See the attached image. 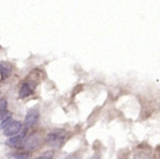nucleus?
Wrapping results in <instances>:
<instances>
[{
  "instance_id": "f257e3e1",
  "label": "nucleus",
  "mask_w": 160,
  "mask_h": 159,
  "mask_svg": "<svg viewBox=\"0 0 160 159\" xmlns=\"http://www.w3.org/2000/svg\"><path fill=\"white\" fill-rule=\"evenodd\" d=\"M21 130H22V124H21V122L12 121L7 127L3 128V134L8 137H11V136H14V135H18Z\"/></svg>"
},
{
  "instance_id": "4468645a",
  "label": "nucleus",
  "mask_w": 160,
  "mask_h": 159,
  "mask_svg": "<svg viewBox=\"0 0 160 159\" xmlns=\"http://www.w3.org/2000/svg\"><path fill=\"white\" fill-rule=\"evenodd\" d=\"M0 100H1V99H0Z\"/></svg>"
},
{
  "instance_id": "9b49d317",
  "label": "nucleus",
  "mask_w": 160,
  "mask_h": 159,
  "mask_svg": "<svg viewBox=\"0 0 160 159\" xmlns=\"http://www.w3.org/2000/svg\"><path fill=\"white\" fill-rule=\"evenodd\" d=\"M134 159H147L146 156H145L144 154H142V152H139V154H136L135 157H134Z\"/></svg>"
},
{
  "instance_id": "f8f14e48",
  "label": "nucleus",
  "mask_w": 160,
  "mask_h": 159,
  "mask_svg": "<svg viewBox=\"0 0 160 159\" xmlns=\"http://www.w3.org/2000/svg\"><path fill=\"white\" fill-rule=\"evenodd\" d=\"M65 159H80L79 157H77V156H68V157H66Z\"/></svg>"
},
{
  "instance_id": "423d86ee",
  "label": "nucleus",
  "mask_w": 160,
  "mask_h": 159,
  "mask_svg": "<svg viewBox=\"0 0 160 159\" xmlns=\"http://www.w3.org/2000/svg\"><path fill=\"white\" fill-rule=\"evenodd\" d=\"M12 67L9 63L7 62H0V75L2 79H6L7 77H9V75L11 74Z\"/></svg>"
},
{
  "instance_id": "6e6552de",
  "label": "nucleus",
  "mask_w": 160,
  "mask_h": 159,
  "mask_svg": "<svg viewBox=\"0 0 160 159\" xmlns=\"http://www.w3.org/2000/svg\"><path fill=\"white\" fill-rule=\"evenodd\" d=\"M0 122H1V123H0V127L2 128V130H3V128H6L12 122L11 114L7 112V113H5L3 115H1V116H0Z\"/></svg>"
},
{
  "instance_id": "ddd939ff",
  "label": "nucleus",
  "mask_w": 160,
  "mask_h": 159,
  "mask_svg": "<svg viewBox=\"0 0 160 159\" xmlns=\"http://www.w3.org/2000/svg\"><path fill=\"white\" fill-rule=\"evenodd\" d=\"M92 159H101V158H100V156H99V155H94Z\"/></svg>"
},
{
  "instance_id": "0eeeda50",
  "label": "nucleus",
  "mask_w": 160,
  "mask_h": 159,
  "mask_svg": "<svg viewBox=\"0 0 160 159\" xmlns=\"http://www.w3.org/2000/svg\"><path fill=\"white\" fill-rule=\"evenodd\" d=\"M21 143H22V135H14V136H11L6 141V145L16 148L18 146H20Z\"/></svg>"
},
{
  "instance_id": "f03ea898",
  "label": "nucleus",
  "mask_w": 160,
  "mask_h": 159,
  "mask_svg": "<svg viewBox=\"0 0 160 159\" xmlns=\"http://www.w3.org/2000/svg\"><path fill=\"white\" fill-rule=\"evenodd\" d=\"M38 109H31L29 112L27 113L25 115V119H24V124L27 127H31L33 126L34 124L38 122Z\"/></svg>"
},
{
  "instance_id": "9d476101",
  "label": "nucleus",
  "mask_w": 160,
  "mask_h": 159,
  "mask_svg": "<svg viewBox=\"0 0 160 159\" xmlns=\"http://www.w3.org/2000/svg\"><path fill=\"white\" fill-rule=\"evenodd\" d=\"M53 156H54V151H46L45 154L38 157L36 159H53Z\"/></svg>"
},
{
  "instance_id": "7ed1b4c3",
  "label": "nucleus",
  "mask_w": 160,
  "mask_h": 159,
  "mask_svg": "<svg viewBox=\"0 0 160 159\" xmlns=\"http://www.w3.org/2000/svg\"><path fill=\"white\" fill-rule=\"evenodd\" d=\"M62 134H64V132L60 130H57V131H55V132H52L51 134L47 136V143H48V145L53 146V147L59 145L60 141H62Z\"/></svg>"
},
{
  "instance_id": "1a4fd4ad",
  "label": "nucleus",
  "mask_w": 160,
  "mask_h": 159,
  "mask_svg": "<svg viewBox=\"0 0 160 159\" xmlns=\"http://www.w3.org/2000/svg\"><path fill=\"white\" fill-rule=\"evenodd\" d=\"M7 101L5 99L0 100V116L3 115L5 113H7Z\"/></svg>"
},
{
  "instance_id": "39448f33",
  "label": "nucleus",
  "mask_w": 160,
  "mask_h": 159,
  "mask_svg": "<svg viewBox=\"0 0 160 159\" xmlns=\"http://www.w3.org/2000/svg\"><path fill=\"white\" fill-rule=\"evenodd\" d=\"M33 91H34V84L33 82L25 81L24 84L22 85V87H21L19 95H20L21 98H25V97L31 95L32 93H33Z\"/></svg>"
},
{
  "instance_id": "20e7f679",
  "label": "nucleus",
  "mask_w": 160,
  "mask_h": 159,
  "mask_svg": "<svg viewBox=\"0 0 160 159\" xmlns=\"http://www.w3.org/2000/svg\"><path fill=\"white\" fill-rule=\"evenodd\" d=\"M41 136L38 134V133H34V134L30 135L24 141V147L27 149H33V148L38 147L41 144Z\"/></svg>"
}]
</instances>
